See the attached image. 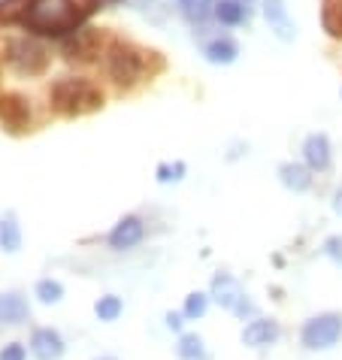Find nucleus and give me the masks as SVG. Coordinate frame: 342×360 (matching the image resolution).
I'll return each instance as SVG.
<instances>
[{"label":"nucleus","instance_id":"nucleus-1","mask_svg":"<svg viewBox=\"0 0 342 360\" xmlns=\"http://www.w3.org/2000/svg\"><path fill=\"white\" fill-rule=\"evenodd\" d=\"M97 6L100 0H25L18 25L37 37H67L76 34Z\"/></svg>","mask_w":342,"mask_h":360},{"label":"nucleus","instance_id":"nucleus-2","mask_svg":"<svg viewBox=\"0 0 342 360\" xmlns=\"http://www.w3.org/2000/svg\"><path fill=\"white\" fill-rule=\"evenodd\" d=\"M148 61H160L158 52H152V49H143L137 43H122V39L109 43L106 55H103L106 73H109V79H113L118 88H130V85L143 82L146 76H152L155 70H148Z\"/></svg>","mask_w":342,"mask_h":360},{"label":"nucleus","instance_id":"nucleus-3","mask_svg":"<svg viewBox=\"0 0 342 360\" xmlns=\"http://www.w3.org/2000/svg\"><path fill=\"white\" fill-rule=\"evenodd\" d=\"M49 100H52L55 112L64 118H79V115L103 109V91H100L91 79H82V76L55 79L52 88H49Z\"/></svg>","mask_w":342,"mask_h":360},{"label":"nucleus","instance_id":"nucleus-4","mask_svg":"<svg viewBox=\"0 0 342 360\" xmlns=\"http://www.w3.org/2000/svg\"><path fill=\"white\" fill-rule=\"evenodd\" d=\"M342 339V315L339 312H324L309 318L300 330V342H303L309 352H327Z\"/></svg>","mask_w":342,"mask_h":360},{"label":"nucleus","instance_id":"nucleus-5","mask_svg":"<svg viewBox=\"0 0 342 360\" xmlns=\"http://www.w3.org/2000/svg\"><path fill=\"white\" fill-rule=\"evenodd\" d=\"M6 61L13 64L18 73L37 76V73H43V70H46L49 55H46L43 46L34 43V39L18 37V39H9V46H6Z\"/></svg>","mask_w":342,"mask_h":360},{"label":"nucleus","instance_id":"nucleus-6","mask_svg":"<svg viewBox=\"0 0 342 360\" xmlns=\"http://www.w3.org/2000/svg\"><path fill=\"white\" fill-rule=\"evenodd\" d=\"M213 300H215L221 309L234 312L236 318L255 315V306L248 303V297H246V291H243V285H239L234 276H227V273H218V276L213 278Z\"/></svg>","mask_w":342,"mask_h":360},{"label":"nucleus","instance_id":"nucleus-7","mask_svg":"<svg viewBox=\"0 0 342 360\" xmlns=\"http://www.w3.org/2000/svg\"><path fill=\"white\" fill-rule=\"evenodd\" d=\"M31 100L18 91H9L0 97V124L9 134H27L31 131Z\"/></svg>","mask_w":342,"mask_h":360},{"label":"nucleus","instance_id":"nucleus-8","mask_svg":"<svg viewBox=\"0 0 342 360\" xmlns=\"http://www.w3.org/2000/svg\"><path fill=\"white\" fill-rule=\"evenodd\" d=\"M143 236H146V224L139 221L137 215H125L122 221L109 230V248H115V252H130L134 245L143 243Z\"/></svg>","mask_w":342,"mask_h":360},{"label":"nucleus","instance_id":"nucleus-9","mask_svg":"<svg viewBox=\"0 0 342 360\" xmlns=\"http://www.w3.org/2000/svg\"><path fill=\"white\" fill-rule=\"evenodd\" d=\"M31 354L37 360H61L64 357V336L58 333V330L52 327H37L34 333H31Z\"/></svg>","mask_w":342,"mask_h":360},{"label":"nucleus","instance_id":"nucleus-10","mask_svg":"<svg viewBox=\"0 0 342 360\" xmlns=\"http://www.w3.org/2000/svg\"><path fill=\"white\" fill-rule=\"evenodd\" d=\"M279 339V324L273 318H255L243 327V345L248 348H267Z\"/></svg>","mask_w":342,"mask_h":360},{"label":"nucleus","instance_id":"nucleus-11","mask_svg":"<svg viewBox=\"0 0 342 360\" xmlns=\"http://www.w3.org/2000/svg\"><path fill=\"white\" fill-rule=\"evenodd\" d=\"M303 161L312 169H327L330 167V139H327V134H309L306 136Z\"/></svg>","mask_w":342,"mask_h":360},{"label":"nucleus","instance_id":"nucleus-12","mask_svg":"<svg viewBox=\"0 0 342 360\" xmlns=\"http://www.w3.org/2000/svg\"><path fill=\"white\" fill-rule=\"evenodd\" d=\"M264 18L270 22V27L276 31L279 39H294V22H291V15H288V9L281 0H267L264 4Z\"/></svg>","mask_w":342,"mask_h":360},{"label":"nucleus","instance_id":"nucleus-13","mask_svg":"<svg viewBox=\"0 0 342 360\" xmlns=\"http://www.w3.org/2000/svg\"><path fill=\"white\" fill-rule=\"evenodd\" d=\"M31 309H27V300L22 294H6L0 297V321L4 324H22L27 321Z\"/></svg>","mask_w":342,"mask_h":360},{"label":"nucleus","instance_id":"nucleus-14","mask_svg":"<svg viewBox=\"0 0 342 360\" xmlns=\"http://www.w3.org/2000/svg\"><path fill=\"white\" fill-rule=\"evenodd\" d=\"M0 248L6 255H15L22 248V227H18V218L13 212L0 215Z\"/></svg>","mask_w":342,"mask_h":360},{"label":"nucleus","instance_id":"nucleus-15","mask_svg":"<svg viewBox=\"0 0 342 360\" xmlns=\"http://www.w3.org/2000/svg\"><path fill=\"white\" fill-rule=\"evenodd\" d=\"M203 55H206L209 64H234L239 58V46L230 37H221V39H213V43L203 49Z\"/></svg>","mask_w":342,"mask_h":360},{"label":"nucleus","instance_id":"nucleus-16","mask_svg":"<svg viewBox=\"0 0 342 360\" xmlns=\"http://www.w3.org/2000/svg\"><path fill=\"white\" fill-rule=\"evenodd\" d=\"M279 179H281L285 188H291V191H306V188L312 185L309 169L303 164H291V161L279 167Z\"/></svg>","mask_w":342,"mask_h":360},{"label":"nucleus","instance_id":"nucleus-17","mask_svg":"<svg viewBox=\"0 0 342 360\" xmlns=\"http://www.w3.org/2000/svg\"><path fill=\"white\" fill-rule=\"evenodd\" d=\"M321 25L330 37L342 39V0H321Z\"/></svg>","mask_w":342,"mask_h":360},{"label":"nucleus","instance_id":"nucleus-18","mask_svg":"<svg viewBox=\"0 0 342 360\" xmlns=\"http://www.w3.org/2000/svg\"><path fill=\"white\" fill-rule=\"evenodd\" d=\"M176 354L179 360H206V345L197 333H182L176 342Z\"/></svg>","mask_w":342,"mask_h":360},{"label":"nucleus","instance_id":"nucleus-19","mask_svg":"<svg viewBox=\"0 0 342 360\" xmlns=\"http://www.w3.org/2000/svg\"><path fill=\"white\" fill-rule=\"evenodd\" d=\"M213 13H215V18L221 25H243L246 4H239V0H218Z\"/></svg>","mask_w":342,"mask_h":360},{"label":"nucleus","instance_id":"nucleus-20","mask_svg":"<svg viewBox=\"0 0 342 360\" xmlns=\"http://www.w3.org/2000/svg\"><path fill=\"white\" fill-rule=\"evenodd\" d=\"M34 294H37L39 303L55 306V303H61V300H64V285L58 282V278H39L37 288H34Z\"/></svg>","mask_w":342,"mask_h":360},{"label":"nucleus","instance_id":"nucleus-21","mask_svg":"<svg viewBox=\"0 0 342 360\" xmlns=\"http://www.w3.org/2000/svg\"><path fill=\"white\" fill-rule=\"evenodd\" d=\"M122 300H118L115 294H106V297H100L97 303H94V315L100 318V321H115L118 315H122Z\"/></svg>","mask_w":342,"mask_h":360},{"label":"nucleus","instance_id":"nucleus-22","mask_svg":"<svg viewBox=\"0 0 342 360\" xmlns=\"http://www.w3.org/2000/svg\"><path fill=\"white\" fill-rule=\"evenodd\" d=\"M206 306H209V297H206V294H200V291H194V294H188V297H185L182 315L194 321V318H203V315H206Z\"/></svg>","mask_w":342,"mask_h":360},{"label":"nucleus","instance_id":"nucleus-23","mask_svg":"<svg viewBox=\"0 0 342 360\" xmlns=\"http://www.w3.org/2000/svg\"><path fill=\"white\" fill-rule=\"evenodd\" d=\"M321 252H324L334 264L342 266V236H327V239H324V248H321Z\"/></svg>","mask_w":342,"mask_h":360},{"label":"nucleus","instance_id":"nucleus-24","mask_svg":"<svg viewBox=\"0 0 342 360\" xmlns=\"http://www.w3.org/2000/svg\"><path fill=\"white\" fill-rule=\"evenodd\" d=\"M179 4H182V9H185L188 15L203 18L209 13V4H213V0H179Z\"/></svg>","mask_w":342,"mask_h":360},{"label":"nucleus","instance_id":"nucleus-25","mask_svg":"<svg viewBox=\"0 0 342 360\" xmlns=\"http://www.w3.org/2000/svg\"><path fill=\"white\" fill-rule=\"evenodd\" d=\"M0 360H27V352L22 342H9L0 348Z\"/></svg>","mask_w":342,"mask_h":360},{"label":"nucleus","instance_id":"nucleus-26","mask_svg":"<svg viewBox=\"0 0 342 360\" xmlns=\"http://www.w3.org/2000/svg\"><path fill=\"white\" fill-rule=\"evenodd\" d=\"M182 173H185V164H176V167L160 164V167H158V182H170V179H182Z\"/></svg>","mask_w":342,"mask_h":360},{"label":"nucleus","instance_id":"nucleus-27","mask_svg":"<svg viewBox=\"0 0 342 360\" xmlns=\"http://www.w3.org/2000/svg\"><path fill=\"white\" fill-rule=\"evenodd\" d=\"M167 327H170V330H182V315H173V312H170V315H167Z\"/></svg>","mask_w":342,"mask_h":360},{"label":"nucleus","instance_id":"nucleus-28","mask_svg":"<svg viewBox=\"0 0 342 360\" xmlns=\"http://www.w3.org/2000/svg\"><path fill=\"white\" fill-rule=\"evenodd\" d=\"M334 209H336V212L342 215V188H339V191L334 194Z\"/></svg>","mask_w":342,"mask_h":360},{"label":"nucleus","instance_id":"nucleus-29","mask_svg":"<svg viewBox=\"0 0 342 360\" xmlns=\"http://www.w3.org/2000/svg\"><path fill=\"white\" fill-rule=\"evenodd\" d=\"M97 360H115V357H97Z\"/></svg>","mask_w":342,"mask_h":360}]
</instances>
